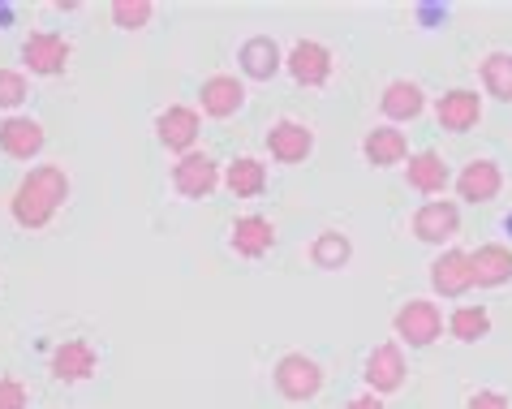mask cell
<instances>
[{"instance_id": "ac0fdd59", "label": "cell", "mask_w": 512, "mask_h": 409, "mask_svg": "<svg viewBox=\"0 0 512 409\" xmlns=\"http://www.w3.org/2000/svg\"><path fill=\"white\" fill-rule=\"evenodd\" d=\"M229 246L237 259H263L276 250V224L267 216H237L229 229Z\"/></svg>"}, {"instance_id": "5b68a950", "label": "cell", "mask_w": 512, "mask_h": 409, "mask_svg": "<svg viewBox=\"0 0 512 409\" xmlns=\"http://www.w3.org/2000/svg\"><path fill=\"white\" fill-rule=\"evenodd\" d=\"M405 375H409V362H405V349L396 341L375 345L371 354H366V362H362V384H366V392H375V397H392V392H401Z\"/></svg>"}, {"instance_id": "9a60e30c", "label": "cell", "mask_w": 512, "mask_h": 409, "mask_svg": "<svg viewBox=\"0 0 512 409\" xmlns=\"http://www.w3.org/2000/svg\"><path fill=\"white\" fill-rule=\"evenodd\" d=\"M452 186H457V199L474 203V207L495 203V199H500V190H504V168L495 160H469Z\"/></svg>"}, {"instance_id": "8992f818", "label": "cell", "mask_w": 512, "mask_h": 409, "mask_svg": "<svg viewBox=\"0 0 512 409\" xmlns=\"http://www.w3.org/2000/svg\"><path fill=\"white\" fill-rule=\"evenodd\" d=\"M220 186H224V173H220V164L211 160L207 151H190V155H181V160L173 164V190L181 194V199L203 203Z\"/></svg>"}, {"instance_id": "d6986e66", "label": "cell", "mask_w": 512, "mask_h": 409, "mask_svg": "<svg viewBox=\"0 0 512 409\" xmlns=\"http://www.w3.org/2000/svg\"><path fill=\"white\" fill-rule=\"evenodd\" d=\"M409 138L396 130V125H375V130H366L362 138V160L371 168H396V164H409Z\"/></svg>"}, {"instance_id": "8fae6325", "label": "cell", "mask_w": 512, "mask_h": 409, "mask_svg": "<svg viewBox=\"0 0 512 409\" xmlns=\"http://www.w3.org/2000/svg\"><path fill=\"white\" fill-rule=\"evenodd\" d=\"M431 289L435 298H465L474 289V263H469V250H439L431 263Z\"/></svg>"}, {"instance_id": "cb8c5ba5", "label": "cell", "mask_w": 512, "mask_h": 409, "mask_svg": "<svg viewBox=\"0 0 512 409\" xmlns=\"http://www.w3.org/2000/svg\"><path fill=\"white\" fill-rule=\"evenodd\" d=\"M448 336H452V341H461V345L487 341V336H491V310L482 306V302L457 306V310L448 315Z\"/></svg>"}, {"instance_id": "d4e9b609", "label": "cell", "mask_w": 512, "mask_h": 409, "mask_svg": "<svg viewBox=\"0 0 512 409\" xmlns=\"http://www.w3.org/2000/svg\"><path fill=\"white\" fill-rule=\"evenodd\" d=\"M306 255L319 272H340V267H349V259H353V242H349V233H340V229H323L315 242H310Z\"/></svg>"}, {"instance_id": "7a4b0ae2", "label": "cell", "mask_w": 512, "mask_h": 409, "mask_svg": "<svg viewBox=\"0 0 512 409\" xmlns=\"http://www.w3.org/2000/svg\"><path fill=\"white\" fill-rule=\"evenodd\" d=\"M392 332H396V345L431 349L439 336H444V310H439L431 298H409L392 315Z\"/></svg>"}, {"instance_id": "52a82bcc", "label": "cell", "mask_w": 512, "mask_h": 409, "mask_svg": "<svg viewBox=\"0 0 512 409\" xmlns=\"http://www.w3.org/2000/svg\"><path fill=\"white\" fill-rule=\"evenodd\" d=\"M198 134H203V112L190 104H168L160 117H155V138H160V147L173 151L177 160L198 151Z\"/></svg>"}, {"instance_id": "44dd1931", "label": "cell", "mask_w": 512, "mask_h": 409, "mask_svg": "<svg viewBox=\"0 0 512 409\" xmlns=\"http://www.w3.org/2000/svg\"><path fill=\"white\" fill-rule=\"evenodd\" d=\"M379 112L388 117V125L418 121L426 112V91L418 87V82H409V78H392L388 87H383V95H379Z\"/></svg>"}, {"instance_id": "f1b7e54d", "label": "cell", "mask_w": 512, "mask_h": 409, "mask_svg": "<svg viewBox=\"0 0 512 409\" xmlns=\"http://www.w3.org/2000/svg\"><path fill=\"white\" fill-rule=\"evenodd\" d=\"M31 405V392L18 375H0V409H26Z\"/></svg>"}, {"instance_id": "e0dca14e", "label": "cell", "mask_w": 512, "mask_h": 409, "mask_svg": "<svg viewBox=\"0 0 512 409\" xmlns=\"http://www.w3.org/2000/svg\"><path fill=\"white\" fill-rule=\"evenodd\" d=\"M237 69H241V78H250V82H272L284 69V52L272 35H250L246 44L237 48Z\"/></svg>"}, {"instance_id": "277c9868", "label": "cell", "mask_w": 512, "mask_h": 409, "mask_svg": "<svg viewBox=\"0 0 512 409\" xmlns=\"http://www.w3.org/2000/svg\"><path fill=\"white\" fill-rule=\"evenodd\" d=\"M284 69H289V78L297 82V87L306 91H319L332 82V69H336V56L327 44H319V39H297V44L284 52Z\"/></svg>"}, {"instance_id": "6da1fadb", "label": "cell", "mask_w": 512, "mask_h": 409, "mask_svg": "<svg viewBox=\"0 0 512 409\" xmlns=\"http://www.w3.org/2000/svg\"><path fill=\"white\" fill-rule=\"evenodd\" d=\"M69 199V173L61 164H35L9 194V216L18 229L39 233L56 220V211Z\"/></svg>"}, {"instance_id": "7402d4cb", "label": "cell", "mask_w": 512, "mask_h": 409, "mask_svg": "<svg viewBox=\"0 0 512 409\" xmlns=\"http://www.w3.org/2000/svg\"><path fill=\"white\" fill-rule=\"evenodd\" d=\"M469 263H474V285L478 289H500L512 280V246H504V242L478 246L474 255H469Z\"/></svg>"}, {"instance_id": "3957f363", "label": "cell", "mask_w": 512, "mask_h": 409, "mask_svg": "<svg viewBox=\"0 0 512 409\" xmlns=\"http://www.w3.org/2000/svg\"><path fill=\"white\" fill-rule=\"evenodd\" d=\"M323 366L315 358H306V354H284L276 366H272V384L276 392L289 405H306V401H315L319 392H323Z\"/></svg>"}, {"instance_id": "ffe728a7", "label": "cell", "mask_w": 512, "mask_h": 409, "mask_svg": "<svg viewBox=\"0 0 512 409\" xmlns=\"http://www.w3.org/2000/svg\"><path fill=\"white\" fill-rule=\"evenodd\" d=\"M405 181H409V190L435 199V194H444L452 186V168L444 164V155L439 151H414L409 155V164H405Z\"/></svg>"}, {"instance_id": "7c38bea8", "label": "cell", "mask_w": 512, "mask_h": 409, "mask_svg": "<svg viewBox=\"0 0 512 409\" xmlns=\"http://www.w3.org/2000/svg\"><path fill=\"white\" fill-rule=\"evenodd\" d=\"M48 371L56 384H82V379H91L99 371V354L91 341H82V336H69V341H61L52 349V362Z\"/></svg>"}, {"instance_id": "603a6c76", "label": "cell", "mask_w": 512, "mask_h": 409, "mask_svg": "<svg viewBox=\"0 0 512 409\" xmlns=\"http://www.w3.org/2000/svg\"><path fill=\"white\" fill-rule=\"evenodd\" d=\"M224 190L233 199H259L267 190V164L254 160V155H237V160L224 168Z\"/></svg>"}, {"instance_id": "484cf974", "label": "cell", "mask_w": 512, "mask_h": 409, "mask_svg": "<svg viewBox=\"0 0 512 409\" xmlns=\"http://www.w3.org/2000/svg\"><path fill=\"white\" fill-rule=\"evenodd\" d=\"M478 78H482V91L500 104H512V52H487L478 65Z\"/></svg>"}, {"instance_id": "ba28073f", "label": "cell", "mask_w": 512, "mask_h": 409, "mask_svg": "<svg viewBox=\"0 0 512 409\" xmlns=\"http://www.w3.org/2000/svg\"><path fill=\"white\" fill-rule=\"evenodd\" d=\"M409 233H414L422 246L444 250V242H452V237L461 233V207L452 199H426L414 211V220H409Z\"/></svg>"}, {"instance_id": "2e32d148", "label": "cell", "mask_w": 512, "mask_h": 409, "mask_svg": "<svg viewBox=\"0 0 512 409\" xmlns=\"http://www.w3.org/2000/svg\"><path fill=\"white\" fill-rule=\"evenodd\" d=\"M44 143H48V130L39 125L35 117H5L0 121V151L9 155V160H22V164H31L39 151H44Z\"/></svg>"}, {"instance_id": "4316f807", "label": "cell", "mask_w": 512, "mask_h": 409, "mask_svg": "<svg viewBox=\"0 0 512 409\" xmlns=\"http://www.w3.org/2000/svg\"><path fill=\"white\" fill-rule=\"evenodd\" d=\"M108 18H112V26H121V31H142V26H151L155 5L151 0H112Z\"/></svg>"}, {"instance_id": "30bf717a", "label": "cell", "mask_w": 512, "mask_h": 409, "mask_svg": "<svg viewBox=\"0 0 512 409\" xmlns=\"http://www.w3.org/2000/svg\"><path fill=\"white\" fill-rule=\"evenodd\" d=\"M198 108H203V117H211V121L237 117V112L246 108V82H241L237 74L203 78V87H198Z\"/></svg>"}, {"instance_id": "f546056e", "label": "cell", "mask_w": 512, "mask_h": 409, "mask_svg": "<svg viewBox=\"0 0 512 409\" xmlns=\"http://www.w3.org/2000/svg\"><path fill=\"white\" fill-rule=\"evenodd\" d=\"M465 409H512V401H508V392H500V388H478L474 397L465 401Z\"/></svg>"}, {"instance_id": "4dcf8cb0", "label": "cell", "mask_w": 512, "mask_h": 409, "mask_svg": "<svg viewBox=\"0 0 512 409\" xmlns=\"http://www.w3.org/2000/svg\"><path fill=\"white\" fill-rule=\"evenodd\" d=\"M345 409H388V401L375 397V392H358V397H349Z\"/></svg>"}, {"instance_id": "83f0119b", "label": "cell", "mask_w": 512, "mask_h": 409, "mask_svg": "<svg viewBox=\"0 0 512 409\" xmlns=\"http://www.w3.org/2000/svg\"><path fill=\"white\" fill-rule=\"evenodd\" d=\"M26 95H31V82H26L22 69H0V108L13 117V108L26 104Z\"/></svg>"}, {"instance_id": "9c48e42d", "label": "cell", "mask_w": 512, "mask_h": 409, "mask_svg": "<svg viewBox=\"0 0 512 409\" xmlns=\"http://www.w3.org/2000/svg\"><path fill=\"white\" fill-rule=\"evenodd\" d=\"M69 56H74V48H69V39L61 31H31V35L22 39V65L31 69L35 78L65 74Z\"/></svg>"}, {"instance_id": "4fadbf2b", "label": "cell", "mask_w": 512, "mask_h": 409, "mask_svg": "<svg viewBox=\"0 0 512 409\" xmlns=\"http://www.w3.org/2000/svg\"><path fill=\"white\" fill-rule=\"evenodd\" d=\"M435 121H439V130H448V134H469V130H478V121H482V95L469 91V87L444 91V95L435 100Z\"/></svg>"}, {"instance_id": "5bb4252c", "label": "cell", "mask_w": 512, "mask_h": 409, "mask_svg": "<svg viewBox=\"0 0 512 409\" xmlns=\"http://www.w3.org/2000/svg\"><path fill=\"white\" fill-rule=\"evenodd\" d=\"M267 151H272L276 164H306L310 151H315V130L306 121L280 117L272 130H267Z\"/></svg>"}]
</instances>
